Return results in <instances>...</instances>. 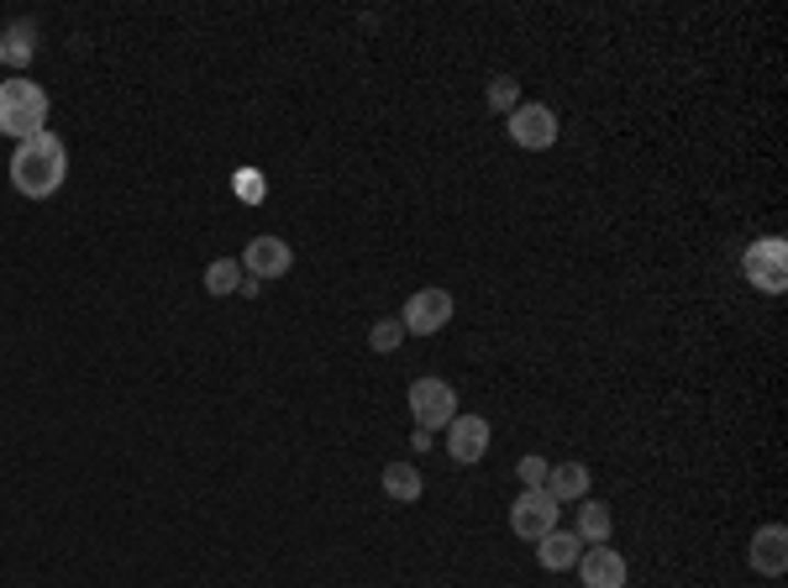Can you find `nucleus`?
I'll return each mask as SVG.
<instances>
[{"label":"nucleus","instance_id":"nucleus-1","mask_svg":"<svg viewBox=\"0 0 788 588\" xmlns=\"http://www.w3.org/2000/svg\"><path fill=\"white\" fill-rule=\"evenodd\" d=\"M64 174H69V147L53 137V132L16 142V153H11V185H16V195L48 200V195H58Z\"/></svg>","mask_w":788,"mask_h":588},{"label":"nucleus","instance_id":"nucleus-2","mask_svg":"<svg viewBox=\"0 0 788 588\" xmlns=\"http://www.w3.org/2000/svg\"><path fill=\"white\" fill-rule=\"evenodd\" d=\"M0 132L5 137H43L48 132V90L32 79H5L0 85Z\"/></svg>","mask_w":788,"mask_h":588},{"label":"nucleus","instance_id":"nucleus-3","mask_svg":"<svg viewBox=\"0 0 788 588\" xmlns=\"http://www.w3.org/2000/svg\"><path fill=\"white\" fill-rule=\"evenodd\" d=\"M504 132H510V142H515V147H525V153H547L563 126H557V111H552V106H542V100H525V106H515V111H510Z\"/></svg>","mask_w":788,"mask_h":588},{"label":"nucleus","instance_id":"nucleus-4","mask_svg":"<svg viewBox=\"0 0 788 588\" xmlns=\"http://www.w3.org/2000/svg\"><path fill=\"white\" fill-rule=\"evenodd\" d=\"M741 268H746V279L757 284L763 295H784L788 289V247H784V236L752 242V247H746V258H741Z\"/></svg>","mask_w":788,"mask_h":588},{"label":"nucleus","instance_id":"nucleus-5","mask_svg":"<svg viewBox=\"0 0 788 588\" xmlns=\"http://www.w3.org/2000/svg\"><path fill=\"white\" fill-rule=\"evenodd\" d=\"M406 400H410V415L426 425V431H436V425H447L457 415V395L447 378H415Z\"/></svg>","mask_w":788,"mask_h":588},{"label":"nucleus","instance_id":"nucleus-6","mask_svg":"<svg viewBox=\"0 0 788 588\" xmlns=\"http://www.w3.org/2000/svg\"><path fill=\"white\" fill-rule=\"evenodd\" d=\"M510 531L521 542H542L547 531H557V499L547 489H525L515 504H510Z\"/></svg>","mask_w":788,"mask_h":588},{"label":"nucleus","instance_id":"nucleus-7","mask_svg":"<svg viewBox=\"0 0 788 588\" xmlns=\"http://www.w3.org/2000/svg\"><path fill=\"white\" fill-rule=\"evenodd\" d=\"M447 321H453V295H447V289H421V295H410L406 310H400L406 336H431V331H442Z\"/></svg>","mask_w":788,"mask_h":588},{"label":"nucleus","instance_id":"nucleus-8","mask_svg":"<svg viewBox=\"0 0 788 588\" xmlns=\"http://www.w3.org/2000/svg\"><path fill=\"white\" fill-rule=\"evenodd\" d=\"M242 274H253V279H285L289 268H295V253H289L285 236H253L247 247H242Z\"/></svg>","mask_w":788,"mask_h":588},{"label":"nucleus","instance_id":"nucleus-9","mask_svg":"<svg viewBox=\"0 0 788 588\" xmlns=\"http://www.w3.org/2000/svg\"><path fill=\"white\" fill-rule=\"evenodd\" d=\"M447 452H453V463H463V468L484 463V452H489V421H484V415H453V421H447Z\"/></svg>","mask_w":788,"mask_h":588},{"label":"nucleus","instance_id":"nucleus-10","mask_svg":"<svg viewBox=\"0 0 788 588\" xmlns=\"http://www.w3.org/2000/svg\"><path fill=\"white\" fill-rule=\"evenodd\" d=\"M578 578H584V588H625L631 563H625L615 546H589V552L578 557Z\"/></svg>","mask_w":788,"mask_h":588},{"label":"nucleus","instance_id":"nucleus-11","mask_svg":"<svg viewBox=\"0 0 788 588\" xmlns=\"http://www.w3.org/2000/svg\"><path fill=\"white\" fill-rule=\"evenodd\" d=\"M746 563H752V573H763V578H784V567H788V531L778 525V520H773V525H757Z\"/></svg>","mask_w":788,"mask_h":588},{"label":"nucleus","instance_id":"nucleus-12","mask_svg":"<svg viewBox=\"0 0 788 588\" xmlns=\"http://www.w3.org/2000/svg\"><path fill=\"white\" fill-rule=\"evenodd\" d=\"M542 489H547L557 504H578V499H589V468H584V463H552Z\"/></svg>","mask_w":788,"mask_h":588},{"label":"nucleus","instance_id":"nucleus-13","mask_svg":"<svg viewBox=\"0 0 788 588\" xmlns=\"http://www.w3.org/2000/svg\"><path fill=\"white\" fill-rule=\"evenodd\" d=\"M578 557H584V542H578L574 531H547L536 542V563L547 567V573H568V567H578Z\"/></svg>","mask_w":788,"mask_h":588},{"label":"nucleus","instance_id":"nucleus-14","mask_svg":"<svg viewBox=\"0 0 788 588\" xmlns=\"http://www.w3.org/2000/svg\"><path fill=\"white\" fill-rule=\"evenodd\" d=\"M610 531H615V515H610V504H599V499H578V542L589 546H604L610 542Z\"/></svg>","mask_w":788,"mask_h":588},{"label":"nucleus","instance_id":"nucleus-15","mask_svg":"<svg viewBox=\"0 0 788 588\" xmlns=\"http://www.w3.org/2000/svg\"><path fill=\"white\" fill-rule=\"evenodd\" d=\"M421 489H426V484H421V468H415V463H389V468H384V495L395 499V504H415Z\"/></svg>","mask_w":788,"mask_h":588},{"label":"nucleus","instance_id":"nucleus-16","mask_svg":"<svg viewBox=\"0 0 788 588\" xmlns=\"http://www.w3.org/2000/svg\"><path fill=\"white\" fill-rule=\"evenodd\" d=\"M0 47H5V64H32V53H37V22H11L0 32Z\"/></svg>","mask_w":788,"mask_h":588},{"label":"nucleus","instance_id":"nucleus-17","mask_svg":"<svg viewBox=\"0 0 788 588\" xmlns=\"http://www.w3.org/2000/svg\"><path fill=\"white\" fill-rule=\"evenodd\" d=\"M242 289V263L237 258H215L206 268V295H237Z\"/></svg>","mask_w":788,"mask_h":588},{"label":"nucleus","instance_id":"nucleus-18","mask_svg":"<svg viewBox=\"0 0 788 588\" xmlns=\"http://www.w3.org/2000/svg\"><path fill=\"white\" fill-rule=\"evenodd\" d=\"M484 100H489V111H515V106H521V85H515L510 74H495L489 90H484Z\"/></svg>","mask_w":788,"mask_h":588},{"label":"nucleus","instance_id":"nucleus-19","mask_svg":"<svg viewBox=\"0 0 788 588\" xmlns=\"http://www.w3.org/2000/svg\"><path fill=\"white\" fill-rule=\"evenodd\" d=\"M368 342H374V353H395V347L406 342V326H400V321H374Z\"/></svg>","mask_w":788,"mask_h":588},{"label":"nucleus","instance_id":"nucleus-20","mask_svg":"<svg viewBox=\"0 0 788 588\" xmlns=\"http://www.w3.org/2000/svg\"><path fill=\"white\" fill-rule=\"evenodd\" d=\"M547 468H552L547 457H536V452H531V457H521V468L515 473H521L525 489H542V484H547Z\"/></svg>","mask_w":788,"mask_h":588},{"label":"nucleus","instance_id":"nucleus-21","mask_svg":"<svg viewBox=\"0 0 788 588\" xmlns=\"http://www.w3.org/2000/svg\"><path fill=\"white\" fill-rule=\"evenodd\" d=\"M237 195H242V200H263V179L253 174V168H242V174H237Z\"/></svg>","mask_w":788,"mask_h":588},{"label":"nucleus","instance_id":"nucleus-22","mask_svg":"<svg viewBox=\"0 0 788 588\" xmlns=\"http://www.w3.org/2000/svg\"><path fill=\"white\" fill-rule=\"evenodd\" d=\"M410 447H415V452H426V447H431V431H426V425H415V436H410Z\"/></svg>","mask_w":788,"mask_h":588},{"label":"nucleus","instance_id":"nucleus-23","mask_svg":"<svg viewBox=\"0 0 788 588\" xmlns=\"http://www.w3.org/2000/svg\"><path fill=\"white\" fill-rule=\"evenodd\" d=\"M0 64H5V47H0Z\"/></svg>","mask_w":788,"mask_h":588}]
</instances>
